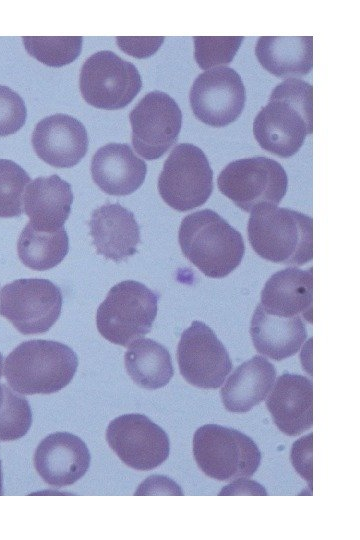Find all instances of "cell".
I'll use <instances>...</instances> for the list:
<instances>
[{
    "label": "cell",
    "mask_w": 360,
    "mask_h": 540,
    "mask_svg": "<svg viewBox=\"0 0 360 540\" xmlns=\"http://www.w3.org/2000/svg\"><path fill=\"white\" fill-rule=\"evenodd\" d=\"M266 406L278 429L298 436L313 425V385L299 374L284 373L277 378L266 397Z\"/></svg>",
    "instance_id": "17"
},
{
    "label": "cell",
    "mask_w": 360,
    "mask_h": 540,
    "mask_svg": "<svg viewBox=\"0 0 360 540\" xmlns=\"http://www.w3.org/2000/svg\"><path fill=\"white\" fill-rule=\"evenodd\" d=\"M276 369L263 356H254L238 366L220 390L226 410L245 413L259 405L271 391Z\"/></svg>",
    "instance_id": "23"
},
{
    "label": "cell",
    "mask_w": 360,
    "mask_h": 540,
    "mask_svg": "<svg viewBox=\"0 0 360 540\" xmlns=\"http://www.w3.org/2000/svg\"><path fill=\"white\" fill-rule=\"evenodd\" d=\"M77 367L78 357L69 346L33 339L22 342L6 357L4 375L21 395L52 394L72 381Z\"/></svg>",
    "instance_id": "4"
},
{
    "label": "cell",
    "mask_w": 360,
    "mask_h": 540,
    "mask_svg": "<svg viewBox=\"0 0 360 540\" xmlns=\"http://www.w3.org/2000/svg\"><path fill=\"white\" fill-rule=\"evenodd\" d=\"M189 101L198 120L212 127H224L242 113L246 101L240 75L230 67H216L194 80Z\"/></svg>",
    "instance_id": "14"
},
{
    "label": "cell",
    "mask_w": 360,
    "mask_h": 540,
    "mask_svg": "<svg viewBox=\"0 0 360 540\" xmlns=\"http://www.w3.org/2000/svg\"><path fill=\"white\" fill-rule=\"evenodd\" d=\"M26 117L27 110L22 97L8 86L0 85V136L19 131Z\"/></svg>",
    "instance_id": "31"
},
{
    "label": "cell",
    "mask_w": 360,
    "mask_h": 540,
    "mask_svg": "<svg viewBox=\"0 0 360 540\" xmlns=\"http://www.w3.org/2000/svg\"><path fill=\"white\" fill-rule=\"evenodd\" d=\"M178 241L184 256L210 278L229 275L245 252L240 232L211 209L187 215L181 222Z\"/></svg>",
    "instance_id": "3"
},
{
    "label": "cell",
    "mask_w": 360,
    "mask_h": 540,
    "mask_svg": "<svg viewBox=\"0 0 360 540\" xmlns=\"http://www.w3.org/2000/svg\"><path fill=\"white\" fill-rule=\"evenodd\" d=\"M262 149L281 158L299 151L312 134V85L298 78L279 83L253 121Z\"/></svg>",
    "instance_id": "1"
},
{
    "label": "cell",
    "mask_w": 360,
    "mask_h": 540,
    "mask_svg": "<svg viewBox=\"0 0 360 540\" xmlns=\"http://www.w3.org/2000/svg\"><path fill=\"white\" fill-rule=\"evenodd\" d=\"M312 433L294 442L290 459L300 476L312 483Z\"/></svg>",
    "instance_id": "32"
},
{
    "label": "cell",
    "mask_w": 360,
    "mask_h": 540,
    "mask_svg": "<svg viewBox=\"0 0 360 540\" xmlns=\"http://www.w3.org/2000/svg\"><path fill=\"white\" fill-rule=\"evenodd\" d=\"M164 37H117L120 49L136 58L153 55L161 46Z\"/></svg>",
    "instance_id": "33"
},
{
    "label": "cell",
    "mask_w": 360,
    "mask_h": 540,
    "mask_svg": "<svg viewBox=\"0 0 360 540\" xmlns=\"http://www.w3.org/2000/svg\"><path fill=\"white\" fill-rule=\"evenodd\" d=\"M88 225L97 253L105 258L120 262L137 252L140 227L134 214L120 204L106 203L95 209Z\"/></svg>",
    "instance_id": "18"
},
{
    "label": "cell",
    "mask_w": 360,
    "mask_h": 540,
    "mask_svg": "<svg viewBox=\"0 0 360 540\" xmlns=\"http://www.w3.org/2000/svg\"><path fill=\"white\" fill-rule=\"evenodd\" d=\"M3 476H2V467H1V460H0V495H3Z\"/></svg>",
    "instance_id": "36"
},
{
    "label": "cell",
    "mask_w": 360,
    "mask_h": 540,
    "mask_svg": "<svg viewBox=\"0 0 360 540\" xmlns=\"http://www.w3.org/2000/svg\"><path fill=\"white\" fill-rule=\"evenodd\" d=\"M250 245L273 263L301 266L313 257V220L301 212L263 204L251 211Z\"/></svg>",
    "instance_id": "2"
},
{
    "label": "cell",
    "mask_w": 360,
    "mask_h": 540,
    "mask_svg": "<svg viewBox=\"0 0 360 540\" xmlns=\"http://www.w3.org/2000/svg\"><path fill=\"white\" fill-rule=\"evenodd\" d=\"M32 424V411L28 401L4 384V400L0 408V441L22 438Z\"/></svg>",
    "instance_id": "29"
},
{
    "label": "cell",
    "mask_w": 360,
    "mask_h": 540,
    "mask_svg": "<svg viewBox=\"0 0 360 540\" xmlns=\"http://www.w3.org/2000/svg\"><path fill=\"white\" fill-rule=\"evenodd\" d=\"M106 441L125 465L139 471L160 466L170 452L167 433L147 416L138 413L113 419L106 430Z\"/></svg>",
    "instance_id": "11"
},
{
    "label": "cell",
    "mask_w": 360,
    "mask_h": 540,
    "mask_svg": "<svg viewBox=\"0 0 360 540\" xmlns=\"http://www.w3.org/2000/svg\"><path fill=\"white\" fill-rule=\"evenodd\" d=\"M176 356L182 377L198 388L221 387L232 370L225 346L201 321H193L181 334Z\"/></svg>",
    "instance_id": "13"
},
{
    "label": "cell",
    "mask_w": 360,
    "mask_h": 540,
    "mask_svg": "<svg viewBox=\"0 0 360 540\" xmlns=\"http://www.w3.org/2000/svg\"><path fill=\"white\" fill-rule=\"evenodd\" d=\"M212 190L213 171L205 153L191 143L176 145L158 178V191L164 202L184 212L203 205Z\"/></svg>",
    "instance_id": "8"
},
{
    "label": "cell",
    "mask_w": 360,
    "mask_h": 540,
    "mask_svg": "<svg viewBox=\"0 0 360 540\" xmlns=\"http://www.w3.org/2000/svg\"><path fill=\"white\" fill-rule=\"evenodd\" d=\"M2 369H3V357H2V354L0 353V379L3 374ZM3 400H4V384L0 383V408L3 404Z\"/></svg>",
    "instance_id": "35"
},
{
    "label": "cell",
    "mask_w": 360,
    "mask_h": 540,
    "mask_svg": "<svg viewBox=\"0 0 360 540\" xmlns=\"http://www.w3.org/2000/svg\"><path fill=\"white\" fill-rule=\"evenodd\" d=\"M30 182V176L20 165L0 159V218L22 214L23 193Z\"/></svg>",
    "instance_id": "28"
},
{
    "label": "cell",
    "mask_w": 360,
    "mask_h": 540,
    "mask_svg": "<svg viewBox=\"0 0 360 540\" xmlns=\"http://www.w3.org/2000/svg\"><path fill=\"white\" fill-rule=\"evenodd\" d=\"M219 495H267V492L255 481L239 479L224 487Z\"/></svg>",
    "instance_id": "34"
},
{
    "label": "cell",
    "mask_w": 360,
    "mask_h": 540,
    "mask_svg": "<svg viewBox=\"0 0 360 540\" xmlns=\"http://www.w3.org/2000/svg\"><path fill=\"white\" fill-rule=\"evenodd\" d=\"M90 452L84 441L69 432L45 437L34 453V467L45 483L57 488L82 478L90 466Z\"/></svg>",
    "instance_id": "15"
},
{
    "label": "cell",
    "mask_w": 360,
    "mask_h": 540,
    "mask_svg": "<svg viewBox=\"0 0 360 540\" xmlns=\"http://www.w3.org/2000/svg\"><path fill=\"white\" fill-rule=\"evenodd\" d=\"M63 296L48 279H17L0 292V315L24 335L43 334L58 320Z\"/></svg>",
    "instance_id": "10"
},
{
    "label": "cell",
    "mask_w": 360,
    "mask_h": 540,
    "mask_svg": "<svg viewBox=\"0 0 360 540\" xmlns=\"http://www.w3.org/2000/svg\"><path fill=\"white\" fill-rule=\"evenodd\" d=\"M250 334L258 353L281 361L299 351L307 338V329L301 316L273 315L258 304L251 319Z\"/></svg>",
    "instance_id": "22"
},
{
    "label": "cell",
    "mask_w": 360,
    "mask_h": 540,
    "mask_svg": "<svg viewBox=\"0 0 360 540\" xmlns=\"http://www.w3.org/2000/svg\"><path fill=\"white\" fill-rule=\"evenodd\" d=\"M142 80L131 62L109 50L88 57L80 71L79 88L91 106L117 110L127 106L140 92Z\"/></svg>",
    "instance_id": "9"
},
{
    "label": "cell",
    "mask_w": 360,
    "mask_h": 540,
    "mask_svg": "<svg viewBox=\"0 0 360 540\" xmlns=\"http://www.w3.org/2000/svg\"><path fill=\"white\" fill-rule=\"evenodd\" d=\"M146 172V163L126 143H108L91 159L92 179L109 195L133 193L143 184Z\"/></svg>",
    "instance_id": "19"
},
{
    "label": "cell",
    "mask_w": 360,
    "mask_h": 540,
    "mask_svg": "<svg viewBox=\"0 0 360 540\" xmlns=\"http://www.w3.org/2000/svg\"><path fill=\"white\" fill-rule=\"evenodd\" d=\"M158 298L138 281L117 283L96 311L98 332L109 342L128 347L151 330L157 316Z\"/></svg>",
    "instance_id": "5"
},
{
    "label": "cell",
    "mask_w": 360,
    "mask_h": 540,
    "mask_svg": "<svg viewBox=\"0 0 360 540\" xmlns=\"http://www.w3.org/2000/svg\"><path fill=\"white\" fill-rule=\"evenodd\" d=\"M194 57L198 66L204 70L225 67L237 53L243 36L204 37L195 36Z\"/></svg>",
    "instance_id": "30"
},
{
    "label": "cell",
    "mask_w": 360,
    "mask_h": 540,
    "mask_svg": "<svg viewBox=\"0 0 360 540\" xmlns=\"http://www.w3.org/2000/svg\"><path fill=\"white\" fill-rule=\"evenodd\" d=\"M193 455L200 470L219 481L249 479L261 463L260 450L249 436L218 424L196 430Z\"/></svg>",
    "instance_id": "6"
},
{
    "label": "cell",
    "mask_w": 360,
    "mask_h": 540,
    "mask_svg": "<svg viewBox=\"0 0 360 540\" xmlns=\"http://www.w3.org/2000/svg\"><path fill=\"white\" fill-rule=\"evenodd\" d=\"M26 51L41 63L50 67H62L73 62L81 53V36L69 37H22Z\"/></svg>",
    "instance_id": "27"
},
{
    "label": "cell",
    "mask_w": 360,
    "mask_h": 540,
    "mask_svg": "<svg viewBox=\"0 0 360 540\" xmlns=\"http://www.w3.org/2000/svg\"><path fill=\"white\" fill-rule=\"evenodd\" d=\"M69 251V238L62 227L46 232L35 229L29 222L17 241L21 262L32 270L44 271L57 266Z\"/></svg>",
    "instance_id": "26"
},
{
    "label": "cell",
    "mask_w": 360,
    "mask_h": 540,
    "mask_svg": "<svg viewBox=\"0 0 360 540\" xmlns=\"http://www.w3.org/2000/svg\"><path fill=\"white\" fill-rule=\"evenodd\" d=\"M125 368L133 382L144 389L166 386L174 375L169 351L150 338H140L128 346Z\"/></svg>",
    "instance_id": "25"
},
{
    "label": "cell",
    "mask_w": 360,
    "mask_h": 540,
    "mask_svg": "<svg viewBox=\"0 0 360 540\" xmlns=\"http://www.w3.org/2000/svg\"><path fill=\"white\" fill-rule=\"evenodd\" d=\"M312 44L311 36H261L255 54L262 67L272 75L296 78L312 70Z\"/></svg>",
    "instance_id": "24"
},
{
    "label": "cell",
    "mask_w": 360,
    "mask_h": 540,
    "mask_svg": "<svg viewBox=\"0 0 360 540\" xmlns=\"http://www.w3.org/2000/svg\"><path fill=\"white\" fill-rule=\"evenodd\" d=\"M32 146L37 156L56 168H70L80 162L88 149L85 126L63 113L40 120L32 133Z\"/></svg>",
    "instance_id": "16"
},
{
    "label": "cell",
    "mask_w": 360,
    "mask_h": 540,
    "mask_svg": "<svg viewBox=\"0 0 360 540\" xmlns=\"http://www.w3.org/2000/svg\"><path fill=\"white\" fill-rule=\"evenodd\" d=\"M73 202L71 185L58 175L37 177L25 189L24 212L38 230L61 229L68 219Z\"/></svg>",
    "instance_id": "21"
},
{
    "label": "cell",
    "mask_w": 360,
    "mask_h": 540,
    "mask_svg": "<svg viewBox=\"0 0 360 540\" xmlns=\"http://www.w3.org/2000/svg\"><path fill=\"white\" fill-rule=\"evenodd\" d=\"M312 292V268L288 267L267 280L259 304L267 313L283 317L302 315L311 322Z\"/></svg>",
    "instance_id": "20"
},
{
    "label": "cell",
    "mask_w": 360,
    "mask_h": 540,
    "mask_svg": "<svg viewBox=\"0 0 360 540\" xmlns=\"http://www.w3.org/2000/svg\"><path fill=\"white\" fill-rule=\"evenodd\" d=\"M132 145L147 160L164 155L177 141L182 113L167 93L152 91L142 97L129 114Z\"/></svg>",
    "instance_id": "12"
},
{
    "label": "cell",
    "mask_w": 360,
    "mask_h": 540,
    "mask_svg": "<svg viewBox=\"0 0 360 540\" xmlns=\"http://www.w3.org/2000/svg\"><path fill=\"white\" fill-rule=\"evenodd\" d=\"M220 192L245 212L263 204L277 206L287 192L288 177L280 163L267 157L230 162L220 172Z\"/></svg>",
    "instance_id": "7"
}]
</instances>
